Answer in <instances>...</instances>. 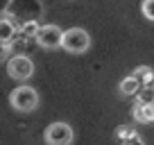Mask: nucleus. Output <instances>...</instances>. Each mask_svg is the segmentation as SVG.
<instances>
[{
    "label": "nucleus",
    "mask_w": 154,
    "mask_h": 145,
    "mask_svg": "<svg viewBox=\"0 0 154 145\" xmlns=\"http://www.w3.org/2000/svg\"><path fill=\"white\" fill-rule=\"evenodd\" d=\"M61 48L70 54H84L91 48V34L84 27H70L63 32V43Z\"/></svg>",
    "instance_id": "f03ea898"
},
{
    "label": "nucleus",
    "mask_w": 154,
    "mask_h": 145,
    "mask_svg": "<svg viewBox=\"0 0 154 145\" xmlns=\"http://www.w3.org/2000/svg\"><path fill=\"white\" fill-rule=\"evenodd\" d=\"M131 116L136 122H154V102H136L131 109Z\"/></svg>",
    "instance_id": "423d86ee"
},
{
    "label": "nucleus",
    "mask_w": 154,
    "mask_h": 145,
    "mask_svg": "<svg viewBox=\"0 0 154 145\" xmlns=\"http://www.w3.org/2000/svg\"><path fill=\"white\" fill-rule=\"evenodd\" d=\"M36 43L41 45V48H45V50H57V48H61V43H63V29L61 27H57V25H41V29H38V34H36Z\"/></svg>",
    "instance_id": "39448f33"
},
{
    "label": "nucleus",
    "mask_w": 154,
    "mask_h": 145,
    "mask_svg": "<svg viewBox=\"0 0 154 145\" xmlns=\"http://www.w3.org/2000/svg\"><path fill=\"white\" fill-rule=\"evenodd\" d=\"M140 11H143V16L147 20L154 23V0H143V2H140Z\"/></svg>",
    "instance_id": "9d476101"
},
{
    "label": "nucleus",
    "mask_w": 154,
    "mask_h": 145,
    "mask_svg": "<svg viewBox=\"0 0 154 145\" xmlns=\"http://www.w3.org/2000/svg\"><path fill=\"white\" fill-rule=\"evenodd\" d=\"M120 145H145V140L140 138L138 134H134V136H129V138H125V140H120Z\"/></svg>",
    "instance_id": "9b49d317"
},
{
    "label": "nucleus",
    "mask_w": 154,
    "mask_h": 145,
    "mask_svg": "<svg viewBox=\"0 0 154 145\" xmlns=\"http://www.w3.org/2000/svg\"><path fill=\"white\" fill-rule=\"evenodd\" d=\"M134 75L138 77V82L143 84V86H154V68L149 66H138L134 70Z\"/></svg>",
    "instance_id": "6e6552de"
},
{
    "label": "nucleus",
    "mask_w": 154,
    "mask_h": 145,
    "mask_svg": "<svg viewBox=\"0 0 154 145\" xmlns=\"http://www.w3.org/2000/svg\"><path fill=\"white\" fill-rule=\"evenodd\" d=\"M7 72L9 77L16 82H27L34 75V61L27 54H14V57L7 61Z\"/></svg>",
    "instance_id": "7ed1b4c3"
},
{
    "label": "nucleus",
    "mask_w": 154,
    "mask_h": 145,
    "mask_svg": "<svg viewBox=\"0 0 154 145\" xmlns=\"http://www.w3.org/2000/svg\"><path fill=\"white\" fill-rule=\"evenodd\" d=\"M140 86H143V84H140V82H138V77H136L134 72H131L129 77H125L120 84H118V91H120V95L131 97V95H138Z\"/></svg>",
    "instance_id": "0eeeda50"
},
{
    "label": "nucleus",
    "mask_w": 154,
    "mask_h": 145,
    "mask_svg": "<svg viewBox=\"0 0 154 145\" xmlns=\"http://www.w3.org/2000/svg\"><path fill=\"white\" fill-rule=\"evenodd\" d=\"M9 104L18 113H29L38 106V93L32 86H18L9 93Z\"/></svg>",
    "instance_id": "f257e3e1"
},
{
    "label": "nucleus",
    "mask_w": 154,
    "mask_h": 145,
    "mask_svg": "<svg viewBox=\"0 0 154 145\" xmlns=\"http://www.w3.org/2000/svg\"><path fill=\"white\" fill-rule=\"evenodd\" d=\"M72 138H75V131L68 122H52L43 131V140L48 145H70Z\"/></svg>",
    "instance_id": "20e7f679"
},
{
    "label": "nucleus",
    "mask_w": 154,
    "mask_h": 145,
    "mask_svg": "<svg viewBox=\"0 0 154 145\" xmlns=\"http://www.w3.org/2000/svg\"><path fill=\"white\" fill-rule=\"evenodd\" d=\"M134 134H138V131H136V127L120 125L118 129H116V138H118V140H125V138H129V136H134Z\"/></svg>",
    "instance_id": "1a4fd4ad"
}]
</instances>
